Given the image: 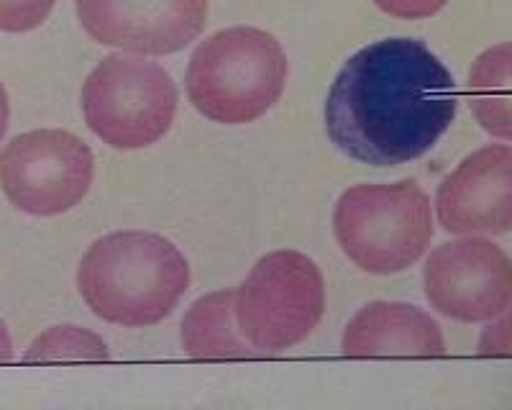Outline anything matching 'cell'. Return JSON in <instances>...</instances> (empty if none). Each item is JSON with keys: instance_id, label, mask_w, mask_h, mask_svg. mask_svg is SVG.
<instances>
[{"instance_id": "6da1fadb", "label": "cell", "mask_w": 512, "mask_h": 410, "mask_svg": "<svg viewBox=\"0 0 512 410\" xmlns=\"http://www.w3.org/2000/svg\"><path fill=\"white\" fill-rule=\"evenodd\" d=\"M459 111L451 72L420 39L390 36L359 49L333 80L326 129L346 157L395 167L431 152Z\"/></svg>"}, {"instance_id": "7a4b0ae2", "label": "cell", "mask_w": 512, "mask_h": 410, "mask_svg": "<svg viewBox=\"0 0 512 410\" xmlns=\"http://www.w3.org/2000/svg\"><path fill=\"white\" fill-rule=\"evenodd\" d=\"M77 287L100 321L146 328L175 311L190 287V264L164 236L116 231L100 236L82 254Z\"/></svg>"}, {"instance_id": "3957f363", "label": "cell", "mask_w": 512, "mask_h": 410, "mask_svg": "<svg viewBox=\"0 0 512 410\" xmlns=\"http://www.w3.org/2000/svg\"><path fill=\"white\" fill-rule=\"evenodd\" d=\"M287 54L269 31L233 26L200 41L185 72L187 98L200 116L244 126L272 111L287 85Z\"/></svg>"}, {"instance_id": "277c9868", "label": "cell", "mask_w": 512, "mask_h": 410, "mask_svg": "<svg viewBox=\"0 0 512 410\" xmlns=\"http://www.w3.org/2000/svg\"><path fill=\"white\" fill-rule=\"evenodd\" d=\"M333 234L359 270L395 275L413 267L431 246V198L415 180L361 182L338 198Z\"/></svg>"}, {"instance_id": "5b68a950", "label": "cell", "mask_w": 512, "mask_h": 410, "mask_svg": "<svg viewBox=\"0 0 512 410\" xmlns=\"http://www.w3.org/2000/svg\"><path fill=\"white\" fill-rule=\"evenodd\" d=\"M88 129L113 149L152 147L172 129L177 88L162 65L134 54H111L82 85Z\"/></svg>"}, {"instance_id": "8992f818", "label": "cell", "mask_w": 512, "mask_h": 410, "mask_svg": "<svg viewBox=\"0 0 512 410\" xmlns=\"http://www.w3.org/2000/svg\"><path fill=\"white\" fill-rule=\"evenodd\" d=\"M241 334L262 354H280L308 339L326 313V282L303 252L280 249L251 267L236 290Z\"/></svg>"}, {"instance_id": "52a82bcc", "label": "cell", "mask_w": 512, "mask_h": 410, "mask_svg": "<svg viewBox=\"0 0 512 410\" xmlns=\"http://www.w3.org/2000/svg\"><path fill=\"white\" fill-rule=\"evenodd\" d=\"M93 149L62 129L18 134L0 152V188L13 208L49 218L72 211L90 193Z\"/></svg>"}, {"instance_id": "ba28073f", "label": "cell", "mask_w": 512, "mask_h": 410, "mask_svg": "<svg viewBox=\"0 0 512 410\" xmlns=\"http://www.w3.org/2000/svg\"><path fill=\"white\" fill-rule=\"evenodd\" d=\"M423 287L436 313L451 321H492L512 305V259L484 236H461L428 254Z\"/></svg>"}, {"instance_id": "9c48e42d", "label": "cell", "mask_w": 512, "mask_h": 410, "mask_svg": "<svg viewBox=\"0 0 512 410\" xmlns=\"http://www.w3.org/2000/svg\"><path fill=\"white\" fill-rule=\"evenodd\" d=\"M77 18L103 47L164 57L203 34L208 0H77Z\"/></svg>"}, {"instance_id": "30bf717a", "label": "cell", "mask_w": 512, "mask_h": 410, "mask_svg": "<svg viewBox=\"0 0 512 410\" xmlns=\"http://www.w3.org/2000/svg\"><path fill=\"white\" fill-rule=\"evenodd\" d=\"M436 216L456 236H500L512 231V147L477 149L438 185Z\"/></svg>"}, {"instance_id": "8fae6325", "label": "cell", "mask_w": 512, "mask_h": 410, "mask_svg": "<svg viewBox=\"0 0 512 410\" xmlns=\"http://www.w3.org/2000/svg\"><path fill=\"white\" fill-rule=\"evenodd\" d=\"M341 349L351 359L418 357L431 359L446 352L441 326L418 305L377 300L364 305L349 321Z\"/></svg>"}, {"instance_id": "7c38bea8", "label": "cell", "mask_w": 512, "mask_h": 410, "mask_svg": "<svg viewBox=\"0 0 512 410\" xmlns=\"http://www.w3.org/2000/svg\"><path fill=\"white\" fill-rule=\"evenodd\" d=\"M236 290H218L192 303L182 318V346L192 359H251L259 349L246 341L236 318Z\"/></svg>"}, {"instance_id": "4fadbf2b", "label": "cell", "mask_w": 512, "mask_h": 410, "mask_svg": "<svg viewBox=\"0 0 512 410\" xmlns=\"http://www.w3.org/2000/svg\"><path fill=\"white\" fill-rule=\"evenodd\" d=\"M466 100L489 136L512 141V41L484 49L474 59Z\"/></svg>"}, {"instance_id": "5bb4252c", "label": "cell", "mask_w": 512, "mask_h": 410, "mask_svg": "<svg viewBox=\"0 0 512 410\" xmlns=\"http://www.w3.org/2000/svg\"><path fill=\"white\" fill-rule=\"evenodd\" d=\"M111 352L98 334L82 326H52L36 336L24 352V362H108Z\"/></svg>"}, {"instance_id": "9a60e30c", "label": "cell", "mask_w": 512, "mask_h": 410, "mask_svg": "<svg viewBox=\"0 0 512 410\" xmlns=\"http://www.w3.org/2000/svg\"><path fill=\"white\" fill-rule=\"evenodd\" d=\"M57 0H0V31L26 34L39 29L54 11Z\"/></svg>"}, {"instance_id": "2e32d148", "label": "cell", "mask_w": 512, "mask_h": 410, "mask_svg": "<svg viewBox=\"0 0 512 410\" xmlns=\"http://www.w3.org/2000/svg\"><path fill=\"white\" fill-rule=\"evenodd\" d=\"M477 352L482 357H512V305L484 328L477 341Z\"/></svg>"}, {"instance_id": "e0dca14e", "label": "cell", "mask_w": 512, "mask_h": 410, "mask_svg": "<svg viewBox=\"0 0 512 410\" xmlns=\"http://www.w3.org/2000/svg\"><path fill=\"white\" fill-rule=\"evenodd\" d=\"M448 0H374V6L382 13L400 21H423L443 11Z\"/></svg>"}, {"instance_id": "ac0fdd59", "label": "cell", "mask_w": 512, "mask_h": 410, "mask_svg": "<svg viewBox=\"0 0 512 410\" xmlns=\"http://www.w3.org/2000/svg\"><path fill=\"white\" fill-rule=\"evenodd\" d=\"M13 359V341L11 334H8V326L6 321L0 318V364H6Z\"/></svg>"}, {"instance_id": "d6986e66", "label": "cell", "mask_w": 512, "mask_h": 410, "mask_svg": "<svg viewBox=\"0 0 512 410\" xmlns=\"http://www.w3.org/2000/svg\"><path fill=\"white\" fill-rule=\"evenodd\" d=\"M8 118H11V106H8V93H6V88H3V82H0V141L6 139Z\"/></svg>"}]
</instances>
